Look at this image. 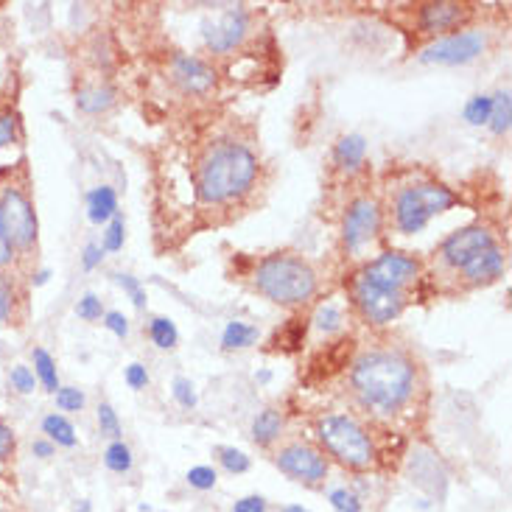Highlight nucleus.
<instances>
[{"mask_svg": "<svg viewBox=\"0 0 512 512\" xmlns=\"http://www.w3.org/2000/svg\"><path fill=\"white\" fill-rule=\"evenodd\" d=\"M415 370L398 353H367L353 367V389L364 406L378 412H395L412 392Z\"/></svg>", "mask_w": 512, "mask_h": 512, "instance_id": "f257e3e1", "label": "nucleus"}, {"mask_svg": "<svg viewBox=\"0 0 512 512\" xmlns=\"http://www.w3.org/2000/svg\"><path fill=\"white\" fill-rule=\"evenodd\" d=\"M258 174V157L241 143H222L202 160L199 168V199L208 205H222L247 188Z\"/></svg>", "mask_w": 512, "mask_h": 512, "instance_id": "f03ea898", "label": "nucleus"}, {"mask_svg": "<svg viewBox=\"0 0 512 512\" xmlns=\"http://www.w3.org/2000/svg\"><path fill=\"white\" fill-rule=\"evenodd\" d=\"M255 286L272 303L297 305L317 291V275L294 255H269L255 269Z\"/></svg>", "mask_w": 512, "mask_h": 512, "instance_id": "7ed1b4c3", "label": "nucleus"}, {"mask_svg": "<svg viewBox=\"0 0 512 512\" xmlns=\"http://www.w3.org/2000/svg\"><path fill=\"white\" fill-rule=\"evenodd\" d=\"M317 434L322 445L328 448V454L336 457L345 468L364 471L370 468L375 459V448L367 437V431L361 429L353 417L328 415L317 423Z\"/></svg>", "mask_w": 512, "mask_h": 512, "instance_id": "20e7f679", "label": "nucleus"}, {"mask_svg": "<svg viewBox=\"0 0 512 512\" xmlns=\"http://www.w3.org/2000/svg\"><path fill=\"white\" fill-rule=\"evenodd\" d=\"M457 205V196L451 194L443 185H415L406 188L398 202H395V222L398 230L406 236H415L420 230H426L431 216L445 213Z\"/></svg>", "mask_w": 512, "mask_h": 512, "instance_id": "39448f33", "label": "nucleus"}, {"mask_svg": "<svg viewBox=\"0 0 512 512\" xmlns=\"http://www.w3.org/2000/svg\"><path fill=\"white\" fill-rule=\"evenodd\" d=\"M0 227L12 247H31L37 238V216L28 196L17 188H6L0 196Z\"/></svg>", "mask_w": 512, "mask_h": 512, "instance_id": "423d86ee", "label": "nucleus"}, {"mask_svg": "<svg viewBox=\"0 0 512 512\" xmlns=\"http://www.w3.org/2000/svg\"><path fill=\"white\" fill-rule=\"evenodd\" d=\"M482 51H485V37L479 31H465V34H454V37H445V40L423 48L420 62H426V65H465V62H473Z\"/></svg>", "mask_w": 512, "mask_h": 512, "instance_id": "0eeeda50", "label": "nucleus"}, {"mask_svg": "<svg viewBox=\"0 0 512 512\" xmlns=\"http://www.w3.org/2000/svg\"><path fill=\"white\" fill-rule=\"evenodd\" d=\"M275 462L286 476L297 479V482H305V485H317V482H322L328 476V459L322 457L317 448H311V445H289V448H283L277 454Z\"/></svg>", "mask_w": 512, "mask_h": 512, "instance_id": "6e6552de", "label": "nucleus"}, {"mask_svg": "<svg viewBox=\"0 0 512 512\" xmlns=\"http://www.w3.org/2000/svg\"><path fill=\"white\" fill-rule=\"evenodd\" d=\"M417 261L403 255V252H384L381 258H375L367 269L361 280L370 283V286H378V289H389V291H401L403 283H409L412 277L417 275Z\"/></svg>", "mask_w": 512, "mask_h": 512, "instance_id": "1a4fd4ad", "label": "nucleus"}, {"mask_svg": "<svg viewBox=\"0 0 512 512\" xmlns=\"http://www.w3.org/2000/svg\"><path fill=\"white\" fill-rule=\"evenodd\" d=\"M247 26H250L247 12L236 6V9H227V12L219 14L216 20H205L202 23V37H205V45L210 51L227 54L247 37Z\"/></svg>", "mask_w": 512, "mask_h": 512, "instance_id": "9d476101", "label": "nucleus"}, {"mask_svg": "<svg viewBox=\"0 0 512 512\" xmlns=\"http://www.w3.org/2000/svg\"><path fill=\"white\" fill-rule=\"evenodd\" d=\"M356 303L364 311V317L375 322V325H387L392 319L401 317L403 311L401 291L378 289V286H370L364 280L356 283Z\"/></svg>", "mask_w": 512, "mask_h": 512, "instance_id": "9b49d317", "label": "nucleus"}, {"mask_svg": "<svg viewBox=\"0 0 512 512\" xmlns=\"http://www.w3.org/2000/svg\"><path fill=\"white\" fill-rule=\"evenodd\" d=\"M381 227V213L373 199H356L345 216V227H342V236H345L347 250H359L361 244H367L370 238L378 233Z\"/></svg>", "mask_w": 512, "mask_h": 512, "instance_id": "f8f14e48", "label": "nucleus"}, {"mask_svg": "<svg viewBox=\"0 0 512 512\" xmlns=\"http://www.w3.org/2000/svg\"><path fill=\"white\" fill-rule=\"evenodd\" d=\"M490 247H496V244H493V233L487 227H465V230H457V233H451V236L445 238L443 258L451 266L462 269L473 255H479L482 250H490Z\"/></svg>", "mask_w": 512, "mask_h": 512, "instance_id": "ddd939ff", "label": "nucleus"}, {"mask_svg": "<svg viewBox=\"0 0 512 512\" xmlns=\"http://www.w3.org/2000/svg\"><path fill=\"white\" fill-rule=\"evenodd\" d=\"M171 73H174V82L180 84L185 93H208L216 84V70L196 56H174Z\"/></svg>", "mask_w": 512, "mask_h": 512, "instance_id": "4468645a", "label": "nucleus"}, {"mask_svg": "<svg viewBox=\"0 0 512 512\" xmlns=\"http://www.w3.org/2000/svg\"><path fill=\"white\" fill-rule=\"evenodd\" d=\"M462 272H465V277L471 283H490V280H496L504 272V255H501L499 247L482 250L462 266Z\"/></svg>", "mask_w": 512, "mask_h": 512, "instance_id": "2eb2a0df", "label": "nucleus"}, {"mask_svg": "<svg viewBox=\"0 0 512 512\" xmlns=\"http://www.w3.org/2000/svg\"><path fill=\"white\" fill-rule=\"evenodd\" d=\"M462 6L459 3H426L420 9V28L437 34V31H448L462 20Z\"/></svg>", "mask_w": 512, "mask_h": 512, "instance_id": "dca6fc26", "label": "nucleus"}, {"mask_svg": "<svg viewBox=\"0 0 512 512\" xmlns=\"http://www.w3.org/2000/svg\"><path fill=\"white\" fill-rule=\"evenodd\" d=\"M115 213H118V199H115V191H112L110 185H101V188L87 194V216H90V222H107Z\"/></svg>", "mask_w": 512, "mask_h": 512, "instance_id": "f3484780", "label": "nucleus"}, {"mask_svg": "<svg viewBox=\"0 0 512 512\" xmlns=\"http://www.w3.org/2000/svg\"><path fill=\"white\" fill-rule=\"evenodd\" d=\"M364 152H367V140L361 138V135H347L336 143V163L345 168V171H356L361 166V160H364Z\"/></svg>", "mask_w": 512, "mask_h": 512, "instance_id": "a211bd4d", "label": "nucleus"}, {"mask_svg": "<svg viewBox=\"0 0 512 512\" xmlns=\"http://www.w3.org/2000/svg\"><path fill=\"white\" fill-rule=\"evenodd\" d=\"M115 101V90L112 87H84L76 93V107L87 115H98V112L110 110Z\"/></svg>", "mask_w": 512, "mask_h": 512, "instance_id": "6ab92c4d", "label": "nucleus"}, {"mask_svg": "<svg viewBox=\"0 0 512 512\" xmlns=\"http://www.w3.org/2000/svg\"><path fill=\"white\" fill-rule=\"evenodd\" d=\"M280 431H283V417L275 409H263L261 415L255 417V423H252V437H255L258 445L275 443L277 437H280Z\"/></svg>", "mask_w": 512, "mask_h": 512, "instance_id": "aec40b11", "label": "nucleus"}, {"mask_svg": "<svg viewBox=\"0 0 512 512\" xmlns=\"http://www.w3.org/2000/svg\"><path fill=\"white\" fill-rule=\"evenodd\" d=\"M42 431L48 434L51 443L65 445V448H73V445H76V431H73V426H70L62 415L45 417V420H42Z\"/></svg>", "mask_w": 512, "mask_h": 512, "instance_id": "412c9836", "label": "nucleus"}, {"mask_svg": "<svg viewBox=\"0 0 512 512\" xmlns=\"http://www.w3.org/2000/svg\"><path fill=\"white\" fill-rule=\"evenodd\" d=\"M510 118H512V98L507 90H501L493 96V112H490V129L496 135H504L510 129Z\"/></svg>", "mask_w": 512, "mask_h": 512, "instance_id": "4be33fe9", "label": "nucleus"}, {"mask_svg": "<svg viewBox=\"0 0 512 512\" xmlns=\"http://www.w3.org/2000/svg\"><path fill=\"white\" fill-rule=\"evenodd\" d=\"M258 339V331L252 325L244 322H227V328L222 333V345L227 350H236V347H250Z\"/></svg>", "mask_w": 512, "mask_h": 512, "instance_id": "5701e85b", "label": "nucleus"}, {"mask_svg": "<svg viewBox=\"0 0 512 512\" xmlns=\"http://www.w3.org/2000/svg\"><path fill=\"white\" fill-rule=\"evenodd\" d=\"M34 373H37V378H40L42 384H45V389H51V392H56V389H59V378H56L54 359H51V353H48V350H42V347H37V350H34Z\"/></svg>", "mask_w": 512, "mask_h": 512, "instance_id": "b1692460", "label": "nucleus"}, {"mask_svg": "<svg viewBox=\"0 0 512 512\" xmlns=\"http://www.w3.org/2000/svg\"><path fill=\"white\" fill-rule=\"evenodd\" d=\"M149 333H152L154 345L163 347V350H171V347L177 345V339H180V333H177V325L166 317H157L152 319V325H149Z\"/></svg>", "mask_w": 512, "mask_h": 512, "instance_id": "393cba45", "label": "nucleus"}, {"mask_svg": "<svg viewBox=\"0 0 512 512\" xmlns=\"http://www.w3.org/2000/svg\"><path fill=\"white\" fill-rule=\"evenodd\" d=\"M490 112H493V98L490 96H473L468 104H465V121L473 126H482V124H490Z\"/></svg>", "mask_w": 512, "mask_h": 512, "instance_id": "a878e982", "label": "nucleus"}, {"mask_svg": "<svg viewBox=\"0 0 512 512\" xmlns=\"http://www.w3.org/2000/svg\"><path fill=\"white\" fill-rule=\"evenodd\" d=\"M104 465H107L112 473L129 471V468H132V451H129V445H124L121 440H115V443L104 451Z\"/></svg>", "mask_w": 512, "mask_h": 512, "instance_id": "bb28decb", "label": "nucleus"}, {"mask_svg": "<svg viewBox=\"0 0 512 512\" xmlns=\"http://www.w3.org/2000/svg\"><path fill=\"white\" fill-rule=\"evenodd\" d=\"M124 247V216L115 213L110 219V227L104 233V252H118Z\"/></svg>", "mask_w": 512, "mask_h": 512, "instance_id": "cd10ccee", "label": "nucleus"}, {"mask_svg": "<svg viewBox=\"0 0 512 512\" xmlns=\"http://www.w3.org/2000/svg\"><path fill=\"white\" fill-rule=\"evenodd\" d=\"M56 406L62 412H79L84 406V392L76 387H59L56 389Z\"/></svg>", "mask_w": 512, "mask_h": 512, "instance_id": "c85d7f7f", "label": "nucleus"}, {"mask_svg": "<svg viewBox=\"0 0 512 512\" xmlns=\"http://www.w3.org/2000/svg\"><path fill=\"white\" fill-rule=\"evenodd\" d=\"M328 501H331L333 510L339 512H361V501L356 493H350V490H345V487H336V490H331V496H328Z\"/></svg>", "mask_w": 512, "mask_h": 512, "instance_id": "c756f323", "label": "nucleus"}, {"mask_svg": "<svg viewBox=\"0 0 512 512\" xmlns=\"http://www.w3.org/2000/svg\"><path fill=\"white\" fill-rule=\"evenodd\" d=\"M219 459H222V465L230 473L250 471V459H247L244 451H236V448H219Z\"/></svg>", "mask_w": 512, "mask_h": 512, "instance_id": "7c9ffc66", "label": "nucleus"}, {"mask_svg": "<svg viewBox=\"0 0 512 512\" xmlns=\"http://www.w3.org/2000/svg\"><path fill=\"white\" fill-rule=\"evenodd\" d=\"M188 485L196 490H213L216 487V471L208 465H196L188 471Z\"/></svg>", "mask_w": 512, "mask_h": 512, "instance_id": "2f4dec72", "label": "nucleus"}, {"mask_svg": "<svg viewBox=\"0 0 512 512\" xmlns=\"http://www.w3.org/2000/svg\"><path fill=\"white\" fill-rule=\"evenodd\" d=\"M98 426H101V434H110V437L121 434V423H118V415H115V409H112L110 403L98 406Z\"/></svg>", "mask_w": 512, "mask_h": 512, "instance_id": "473e14b6", "label": "nucleus"}, {"mask_svg": "<svg viewBox=\"0 0 512 512\" xmlns=\"http://www.w3.org/2000/svg\"><path fill=\"white\" fill-rule=\"evenodd\" d=\"M9 381H12V387L20 392V395H28V392H34L37 387V381H34V373L23 367V364H17L12 367V375H9Z\"/></svg>", "mask_w": 512, "mask_h": 512, "instance_id": "72a5a7b5", "label": "nucleus"}, {"mask_svg": "<svg viewBox=\"0 0 512 512\" xmlns=\"http://www.w3.org/2000/svg\"><path fill=\"white\" fill-rule=\"evenodd\" d=\"M339 322H342V311L336 308V305H322L317 311V328L319 331L331 333L339 328Z\"/></svg>", "mask_w": 512, "mask_h": 512, "instance_id": "f704fd0d", "label": "nucleus"}, {"mask_svg": "<svg viewBox=\"0 0 512 512\" xmlns=\"http://www.w3.org/2000/svg\"><path fill=\"white\" fill-rule=\"evenodd\" d=\"M76 314L82 319H87V322H93V319H101V300H98L96 294H84L82 300H79V305H76Z\"/></svg>", "mask_w": 512, "mask_h": 512, "instance_id": "c9c22d12", "label": "nucleus"}, {"mask_svg": "<svg viewBox=\"0 0 512 512\" xmlns=\"http://www.w3.org/2000/svg\"><path fill=\"white\" fill-rule=\"evenodd\" d=\"M14 140H17V115L3 112L0 115V149H6Z\"/></svg>", "mask_w": 512, "mask_h": 512, "instance_id": "e433bc0d", "label": "nucleus"}, {"mask_svg": "<svg viewBox=\"0 0 512 512\" xmlns=\"http://www.w3.org/2000/svg\"><path fill=\"white\" fill-rule=\"evenodd\" d=\"M174 398H177V403H180V406H185V409L196 406L194 384H191L188 378H177V381H174Z\"/></svg>", "mask_w": 512, "mask_h": 512, "instance_id": "4c0bfd02", "label": "nucleus"}, {"mask_svg": "<svg viewBox=\"0 0 512 512\" xmlns=\"http://www.w3.org/2000/svg\"><path fill=\"white\" fill-rule=\"evenodd\" d=\"M118 283H121L126 294L132 297L135 308H143V305H146V291L140 289V283L135 280V277H132V275H118Z\"/></svg>", "mask_w": 512, "mask_h": 512, "instance_id": "58836bf2", "label": "nucleus"}, {"mask_svg": "<svg viewBox=\"0 0 512 512\" xmlns=\"http://www.w3.org/2000/svg\"><path fill=\"white\" fill-rule=\"evenodd\" d=\"M12 303H14V294L12 286H9V280L0 275V322H6V319L12 317Z\"/></svg>", "mask_w": 512, "mask_h": 512, "instance_id": "ea45409f", "label": "nucleus"}, {"mask_svg": "<svg viewBox=\"0 0 512 512\" xmlns=\"http://www.w3.org/2000/svg\"><path fill=\"white\" fill-rule=\"evenodd\" d=\"M126 384L132 389H143L149 384V373H146V367L143 364H129L126 367Z\"/></svg>", "mask_w": 512, "mask_h": 512, "instance_id": "a19ab883", "label": "nucleus"}, {"mask_svg": "<svg viewBox=\"0 0 512 512\" xmlns=\"http://www.w3.org/2000/svg\"><path fill=\"white\" fill-rule=\"evenodd\" d=\"M104 325H107L118 339H126V333H129V322H126V317L121 311H110V314L104 317Z\"/></svg>", "mask_w": 512, "mask_h": 512, "instance_id": "79ce46f5", "label": "nucleus"}, {"mask_svg": "<svg viewBox=\"0 0 512 512\" xmlns=\"http://www.w3.org/2000/svg\"><path fill=\"white\" fill-rule=\"evenodd\" d=\"M14 443H17V440H14V431L9 429L6 423H0V459H6L12 454Z\"/></svg>", "mask_w": 512, "mask_h": 512, "instance_id": "37998d69", "label": "nucleus"}, {"mask_svg": "<svg viewBox=\"0 0 512 512\" xmlns=\"http://www.w3.org/2000/svg\"><path fill=\"white\" fill-rule=\"evenodd\" d=\"M233 512H266V501L261 496H247V499L236 501Z\"/></svg>", "mask_w": 512, "mask_h": 512, "instance_id": "c03bdc74", "label": "nucleus"}, {"mask_svg": "<svg viewBox=\"0 0 512 512\" xmlns=\"http://www.w3.org/2000/svg\"><path fill=\"white\" fill-rule=\"evenodd\" d=\"M101 258H104V247H98V244H87L84 247V269H96Z\"/></svg>", "mask_w": 512, "mask_h": 512, "instance_id": "a18cd8bd", "label": "nucleus"}, {"mask_svg": "<svg viewBox=\"0 0 512 512\" xmlns=\"http://www.w3.org/2000/svg\"><path fill=\"white\" fill-rule=\"evenodd\" d=\"M14 258V247L9 244V238L3 233V227H0V266H9Z\"/></svg>", "mask_w": 512, "mask_h": 512, "instance_id": "49530a36", "label": "nucleus"}, {"mask_svg": "<svg viewBox=\"0 0 512 512\" xmlns=\"http://www.w3.org/2000/svg\"><path fill=\"white\" fill-rule=\"evenodd\" d=\"M34 454H37V457H51V454H54V445L51 443H45V440H37V443H34Z\"/></svg>", "mask_w": 512, "mask_h": 512, "instance_id": "de8ad7c7", "label": "nucleus"}, {"mask_svg": "<svg viewBox=\"0 0 512 512\" xmlns=\"http://www.w3.org/2000/svg\"><path fill=\"white\" fill-rule=\"evenodd\" d=\"M48 277H51V272L45 269V272H40V275L34 277V283H37V286H42V283H48Z\"/></svg>", "mask_w": 512, "mask_h": 512, "instance_id": "09e8293b", "label": "nucleus"}, {"mask_svg": "<svg viewBox=\"0 0 512 512\" xmlns=\"http://www.w3.org/2000/svg\"><path fill=\"white\" fill-rule=\"evenodd\" d=\"M283 512H308V510H303V507H286Z\"/></svg>", "mask_w": 512, "mask_h": 512, "instance_id": "8fccbe9b", "label": "nucleus"}]
</instances>
